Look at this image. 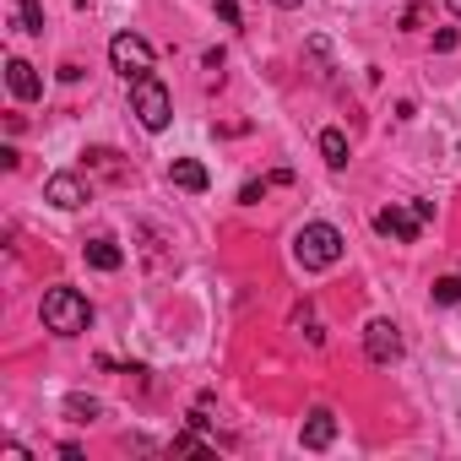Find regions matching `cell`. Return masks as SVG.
Returning a JSON list of instances; mask_svg holds the SVG:
<instances>
[{
	"mask_svg": "<svg viewBox=\"0 0 461 461\" xmlns=\"http://www.w3.org/2000/svg\"><path fill=\"white\" fill-rule=\"evenodd\" d=\"M342 250H348V240L337 234L331 222H310V228H299V240H294V261H299L304 272H326V267H337Z\"/></svg>",
	"mask_w": 461,
	"mask_h": 461,
	"instance_id": "obj_1",
	"label": "cell"
},
{
	"mask_svg": "<svg viewBox=\"0 0 461 461\" xmlns=\"http://www.w3.org/2000/svg\"><path fill=\"white\" fill-rule=\"evenodd\" d=\"M44 326L55 337H82L93 326V304L77 294V288H50L44 294Z\"/></svg>",
	"mask_w": 461,
	"mask_h": 461,
	"instance_id": "obj_2",
	"label": "cell"
},
{
	"mask_svg": "<svg viewBox=\"0 0 461 461\" xmlns=\"http://www.w3.org/2000/svg\"><path fill=\"white\" fill-rule=\"evenodd\" d=\"M434 217V201H412V206H385V212H375V228L385 240H396V245H412L418 240V228Z\"/></svg>",
	"mask_w": 461,
	"mask_h": 461,
	"instance_id": "obj_3",
	"label": "cell"
},
{
	"mask_svg": "<svg viewBox=\"0 0 461 461\" xmlns=\"http://www.w3.org/2000/svg\"><path fill=\"white\" fill-rule=\"evenodd\" d=\"M131 109H136V120H141L147 131H163V125H168V114H174V104H168V87H163L158 77H141V82H131Z\"/></svg>",
	"mask_w": 461,
	"mask_h": 461,
	"instance_id": "obj_4",
	"label": "cell"
},
{
	"mask_svg": "<svg viewBox=\"0 0 461 461\" xmlns=\"http://www.w3.org/2000/svg\"><path fill=\"white\" fill-rule=\"evenodd\" d=\"M109 60H114V71H120L125 82H141V77H152V44H147L141 33H114V44H109Z\"/></svg>",
	"mask_w": 461,
	"mask_h": 461,
	"instance_id": "obj_5",
	"label": "cell"
},
{
	"mask_svg": "<svg viewBox=\"0 0 461 461\" xmlns=\"http://www.w3.org/2000/svg\"><path fill=\"white\" fill-rule=\"evenodd\" d=\"M364 353H369L375 364H396V358H402V331H396L391 321H369V326H364Z\"/></svg>",
	"mask_w": 461,
	"mask_h": 461,
	"instance_id": "obj_6",
	"label": "cell"
},
{
	"mask_svg": "<svg viewBox=\"0 0 461 461\" xmlns=\"http://www.w3.org/2000/svg\"><path fill=\"white\" fill-rule=\"evenodd\" d=\"M44 201L60 206V212H71V206L87 201V185H82L77 174H50V179H44Z\"/></svg>",
	"mask_w": 461,
	"mask_h": 461,
	"instance_id": "obj_7",
	"label": "cell"
},
{
	"mask_svg": "<svg viewBox=\"0 0 461 461\" xmlns=\"http://www.w3.org/2000/svg\"><path fill=\"white\" fill-rule=\"evenodd\" d=\"M299 439H304V450H326V445L337 439V418H331L326 407H315V412L304 418V434H299Z\"/></svg>",
	"mask_w": 461,
	"mask_h": 461,
	"instance_id": "obj_8",
	"label": "cell"
},
{
	"mask_svg": "<svg viewBox=\"0 0 461 461\" xmlns=\"http://www.w3.org/2000/svg\"><path fill=\"white\" fill-rule=\"evenodd\" d=\"M6 82H12V93H17L23 104H33V98L44 93V82H39V71H33L28 60H6Z\"/></svg>",
	"mask_w": 461,
	"mask_h": 461,
	"instance_id": "obj_9",
	"label": "cell"
},
{
	"mask_svg": "<svg viewBox=\"0 0 461 461\" xmlns=\"http://www.w3.org/2000/svg\"><path fill=\"white\" fill-rule=\"evenodd\" d=\"M168 179L179 185V190H190V195H201L212 179H206V168L195 163V158H174V168H168Z\"/></svg>",
	"mask_w": 461,
	"mask_h": 461,
	"instance_id": "obj_10",
	"label": "cell"
},
{
	"mask_svg": "<svg viewBox=\"0 0 461 461\" xmlns=\"http://www.w3.org/2000/svg\"><path fill=\"white\" fill-rule=\"evenodd\" d=\"M87 261H93L98 272H120V267H125V256H120L114 240H87Z\"/></svg>",
	"mask_w": 461,
	"mask_h": 461,
	"instance_id": "obj_11",
	"label": "cell"
},
{
	"mask_svg": "<svg viewBox=\"0 0 461 461\" xmlns=\"http://www.w3.org/2000/svg\"><path fill=\"white\" fill-rule=\"evenodd\" d=\"M321 158H326L331 168H342V163H348V136H342V131H321Z\"/></svg>",
	"mask_w": 461,
	"mask_h": 461,
	"instance_id": "obj_12",
	"label": "cell"
},
{
	"mask_svg": "<svg viewBox=\"0 0 461 461\" xmlns=\"http://www.w3.org/2000/svg\"><path fill=\"white\" fill-rule=\"evenodd\" d=\"M17 28L23 33H44V6L39 0H17Z\"/></svg>",
	"mask_w": 461,
	"mask_h": 461,
	"instance_id": "obj_13",
	"label": "cell"
},
{
	"mask_svg": "<svg viewBox=\"0 0 461 461\" xmlns=\"http://www.w3.org/2000/svg\"><path fill=\"white\" fill-rule=\"evenodd\" d=\"M66 412H71L77 423H93V418H98L104 407H98V402H87V396H66Z\"/></svg>",
	"mask_w": 461,
	"mask_h": 461,
	"instance_id": "obj_14",
	"label": "cell"
},
{
	"mask_svg": "<svg viewBox=\"0 0 461 461\" xmlns=\"http://www.w3.org/2000/svg\"><path fill=\"white\" fill-rule=\"evenodd\" d=\"M434 299L439 304H461V277H439L434 283Z\"/></svg>",
	"mask_w": 461,
	"mask_h": 461,
	"instance_id": "obj_15",
	"label": "cell"
},
{
	"mask_svg": "<svg viewBox=\"0 0 461 461\" xmlns=\"http://www.w3.org/2000/svg\"><path fill=\"white\" fill-rule=\"evenodd\" d=\"M434 50L450 55V50H456V28H439V33H434Z\"/></svg>",
	"mask_w": 461,
	"mask_h": 461,
	"instance_id": "obj_16",
	"label": "cell"
},
{
	"mask_svg": "<svg viewBox=\"0 0 461 461\" xmlns=\"http://www.w3.org/2000/svg\"><path fill=\"white\" fill-rule=\"evenodd\" d=\"M217 17H222L228 28H234V23H240V6H234V0H217Z\"/></svg>",
	"mask_w": 461,
	"mask_h": 461,
	"instance_id": "obj_17",
	"label": "cell"
},
{
	"mask_svg": "<svg viewBox=\"0 0 461 461\" xmlns=\"http://www.w3.org/2000/svg\"><path fill=\"white\" fill-rule=\"evenodd\" d=\"M277 6H283V12H294V6H304V0H277Z\"/></svg>",
	"mask_w": 461,
	"mask_h": 461,
	"instance_id": "obj_18",
	"label": "cell"
},
{
	"mask_svg": "<svg viewBox=\"0 0 461 461\" xmlns=\"http://www.w3.org/2000/svg\"><path fill=\"white\" fill-rule=\"evenodd\" d=\"M450 12H456V17H461V0H450Z\"/></svg>",
	"mask_w": 461,
	"mask_h": 461,
	"instance_id": "obj_19",
	"label": "cell"
},
{
	"mask_svg": "<svg viewBox=\"0 0 461 461\" xmlns=\"http://www.w3.org/2000/svg\"><path fill=\"white\" fill-rule=\"evenodd\" d=\"M77 6H87V0H77Z\"/></svg>",
	"mask_w": 461,
	"mask_h": 461,
	"instance_id": "obj_20",
	"label": "cell"
}]
</instances>
